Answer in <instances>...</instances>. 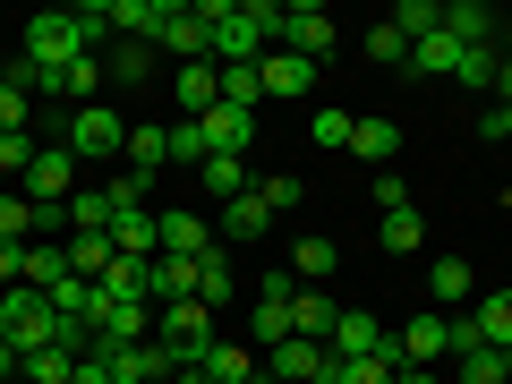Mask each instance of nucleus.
Returning <instances> with one entry per match:
<instances>
[{
    "label": "nucleus",
    "instance_id": "f257e3e1",
    "mask_svg": "<svg viewBox=\"0 0 512 384\" xmlns=\"http://www.w3.org/2000/svg\"><path fill=\"white\" fill-rule=\"evenodd\" d=\"M52 333H60V308L43 291H0V342L18 350V359H35V350H52Z\"/></svg>",
    "mask_w": 512,
    "mask_h": 384
},
{
    "label": "nucleus",
    "instance_id": "f03ea898",
    "mask_svg": "<svg viewBox=\"0 0 512 384\" xmlns=\"http://www.w3.org/2000/svg\"><path fill=\"white\" fill-rule=\"evenodd\" d=\"M18 60H26V69H69V60H86V35H77V9H43V18L26 26Z\"/></svg>",
    "mask_w": 512,
    "mask_h": 384
},
{
    "label": "nucleus",
    "instance_id": "7ed1b4c3",
    "mask_svg": "<svg viewBox=\"0 0 512 384\" xmlns=\"http://www.w3.org/2000/svg\"><path fill=\"white\" fill-rule=\"evenodd\" d=\"M154 342H163L180 367H197L205 350H214V308H205V299H171V308L154 316Z\"/></svg>",
    "mask_w": 512,
    "mask_h": 384
},
{
    "label": "nucleus",
    "instance_id": "20e7f679",
    "mask_svg": "<svg viewBox=\"0 0 512 384\" xmlns=\"http://www.w3.org/2000/svg\"><path fill=\"white\" fill-rule=\"evenodd\" d=\"M154 52H180V69L188 60H214V35H205V18H197V0H163V18H154Z\"/></svg>",
    "mask_w": 512,
    "mask_h": 384
},
{
    "label": "nucleus",
    "instance_id": "39448f33",
    "mask_svg": "<svg viewBox=\"0 0 512 384\" xmlns=\"http://www.w3.org/2000/svg\"><path fill=\"white\" fill-rule=\"evenodd\" d=\"M274 52H291V60H308V69H325V60H333V18L316 9V0L282 9V35H274Z\"/></svg>",
    "mask_w": 512,
    "mask_h": 384
},
{
    "label": "nucleus",
    "instance_id": "423d86ee",
    "mask_svg": "<svg viewBox=\"0 0 512 384\" xmlns=\"http://www.w3.org/2000/svg\"><path fill=\"white\" fill-rule=\"evenodd\" d=\"M69 154L77 163H103V154H128V120L111 103H86V111H69Z\"/></svg>",
    "mask_w": 512,
    "mask_h": 384
},
{
    "label": "nucleus",
    "instance_id": "0eeeda50",
    "mask_svg": "<svg viewBox=\"0 0 512 384\" xmlns=\"http://www.w3.org/2000/svg\"><path fill=\"white\" fill-rule=\"evenodd\" d=\"M18 197H26V205H69V197H77V154H69V137H60V146L43 137V154H35V171L18 180Z\"/></svg>",
    "mask_w": 512,
    "mask_h": 384
},
{
    "label": "nucleus",
    "instance_id": "6e6552de",
    "mask_svg": "<svg viewBox=\"0 0 512 384\" xmlns=\"http://www.w3.org/2000/svg\"><path fill=\"white\" fill-rule=\"evenodd\" d=\"M137 342H154V308L146 299H103L94 308V350H137Z\"/></svg>",
    "mask_w": 512,
    "mask_h": 384
},
{
    "label": "nucleus",
    "instance_id": "1a4fd4ad",
    "mask_svg": "<svg viewBox=\"0 0 512 384\" xmlns=\"http://www.w3.org/2000/svg\"><path fill=\"white\" fill-rule=\"evenodd\" d=\"M265 384H333V350L291 333L282 350H265Z\"/></svg>",
    "mask_w": 512,
    "mask_h": 384
},
{
    "label": "nucleus",
    "instance_id": "9d476101",
    "mask_svg": "<svg viewBox=\"0 0 512 384\" xmlns=\"http://www.w3.org/2000/svg\"><path fill=\"white\" fill-rule=\"evenodd\" d=\"M393 350H402V367H436V359H453V333H444V308H419L402 333H393Z\"/></svg>",
    "mask_w": 512,
    "mask_h": 384
},
{
    "label": "nucleus",
    "instance_id": "9b49d317",
    "mask_svg": "<svg viewBox=\"0 0 512 384\" xmlns=\"http://www.w3.org/2000/svg\"><path fill=\"white\" fill-rule=\"evenodd\" d=\"M154 231H163V256H188V265L222 248V239H214V222H205V214H188V205H171V214H154Z\"/></svg>",
    "mask_w": 512,
    "mask_h": 384
},
{
    "label": "nucleus",
    "instance_id": "f8f14e48",
    "mask_svg": "<svg viewBox=\"0 0 512 384\" xmlns=\"http://www.w3.org/2000/svg\"><path fill=\"white\" fill-rule=\"evenodd\" d=\"M205 154H231V163H248V146H256V120H248V111H231V103H214V111H205Z\"/></svg>",
    "mask_w": 512,
    "mask_h": 384
},
{
    "label": "nucleus",
    "instance_id": "ddd939ff",
    "mask_svg": "<svg viewBox=\"0 0 512 384\" xmlns=\"http://www.w3.org/2000/svg\"><path fill=\"white\" fill-rule=\"evenodd\" d=\"M325 350H333V359H376V350H393V333H384L367 308H342V325H333Z\"/></svg>",
    "mask_w": 512,
    "mask_h": 384
},
{
    "label": "nucleus",
    "instance_id": "4468645a",
    "mask_svg": "<svg viewBox=\"0 0 512 384\" xmlns=\"http://www.w3.org/2000/svg\"><path fill=\"white\" fill-rule=\"evenodd\" d=\"M60 256H69V274H77V282H103L120 248H111V231H69V239H60Z\"/></svg>",
    "mask_w": 512,
    "mask_h": 384
},
{
    "label": "nucleus",
    "instance_id": "2eb2a0df",
    "mask_svg": "<svg viewBox=\"0 0 512 384\" xmlns=\"http://www.w3.org/2000/svg\"><path fill=\"white\" fill-rule=\"evenodd\" d=\"M171 94H180V120H205V111L222 103V69H214V60H188Z\"/></svg>",
    "mask_w": 512,
    "mask_h": 384
},
{
    "label": "nucleus",
    "instance_id": "dca6fc26",
    "mask_svg": "<svg viewBox=\"0 0 512 384\" xmlns=\"http://www.w3.org/2000/svg\"><path fill=\"white\" fill-rule=\"evenodd\" d=\"M265 231H274V214H265V197H256V188H248V197H231V205H222V222H214L222 248H231V239H265Z\"/></svg>",
    "mask_w": 512,
    "mask_h": 384
},
{
    "label": "nucleus",
    "instance_id": "f3484780",
    "mask_svg": "<svg viewBox=\"0 0 512 384\" xmlns=\"http://www.w3.org/2000/svg\"><path fill=\"white\" fill-rule=\"evenodd\" d=\"M333 325H342V308L325 299V282L291 299V333H299V342H333Z\"/></svg>",
    "mask_w": 512,
    "mask_h": 384
},
{
    "label": "nucleus",
    "instance_id": "a211bd4d",
    "mask_svg": "<svg viewBox=\"0 0 512 384\" xmlns=\"http://www.w3.org/2000/svg\"><path fill=\"white\" fill-rule=\"evenodd\" d=\"M197 367H205L214 384H256V376H265V359H256L248 342H214V350H205Z\"/></svg>",
    "mask_w": 512,
    "mask_h": 384
},
{
    "label": "nucleus",
    "instance_id": "6ab92c4d",
    "mask_svg": "<svg viewBox=\"0 0 512 384\" xmlns=\"http://www.w3.org/2000/svg\"><path fill=\"white\" fill-rule=\"evenodd\" d=\"M111 248H120V256H163V231H154V214H146V205L111 214Z\"/></svg>",
    "mask_w": 512,
    "mask_h": 384
},
{
    "label": "nucleus",
    "instance_id": "aec40b11",
    "mask_svg": "<svg viewBox=\"0 0 512 384\" xmlns=\"http://www.w3.org/2000/svg\"><path fill=\"white\" fill-rule=\"evenodd\" d=\"M146 299H163V308L171 299H197V265H188V256H154L146 265Z\"/></svg>",
    "mask_w": 512,
    "mask_h": 384
},
{
    "label": "nucleus",
    "instance_id": "412c9836",
    "mask_svg": "<svg viewBox=\"0 0 512 384\" xmlns=\"http://www.w3.org/2000/svg\"><path fill=\"white\" fill-rule=\"evenodd\" d=\"M461 52H470V43H453V35L436 26V35L410 43V69H419V77H461Z\"/></svg>",
    "mask_w": 512,
    "mask_h": 384
},
{
    "label": "nucleus",
    "instance_id": "4be33fe9",
    "mask_svg": "<svg viewBox=\"0 0 512 384\" xmlns=\"http://www.w3.org/2000/svg\"><path fill=\"white\" fill-rule=\"evenodd\" d=\"M444 35L453 43H495V9L487 0H444Z\"/></svg>",
    "mask_w": 512,
    "mask_h": 384
},
{
    "label": "nucleus",
    "instance_id": "5701e85b",
    "mask_svg": "<svg viewBox=\"0 0 512 384\" xmlns=\"http://www.w3.org/2000/svg\"><path fill=\"white\" fill-rule=\"evenodd\" d=\"M154 77V43H111L103 52V86H146Z\"/></svg>",
    "mask_w": 512,
    "mask_h": 384
},
{
    "label": "nucleus",
    "instance_id": "b1692460",
    "mask_svg": "<svg viewBox=\"0 0 512 384\" xmlns=\"http://www.w3.org/2000/svg\"><path fill=\"white\" fill-rule=\"evenodd\" d=\"M197 299H205V308H222V299H239V265H231V248L197 256Z\"/></svg>",
    "mask_w": 512,
    "mask_h": 384
},
{
    "label": "nucleus",
    "instance_id": "393cba45",
    "mask_svg": "<svg viewBox=\"0 0 512 384\" xmlns=\"http://www.w3.org/2000/svg\"><path fill=\"white\" fill-rule=\"evenodd\" d=\"M128 171H146V180H154V171H171V128H128Z\"/></svg>",
    "mask_w": 512,
    "mask_h": 384
},
{
    "label": "nucleus",
    "instance_id": "a878e982",
    "mask_svg": "<svg viewBox=\"0 0 512 384\" xmlns=\"http://www.w3.org/2000/svg\"><path fill=\"white\" fill-rule=\"evenodd\" d=\"M376 239H384V256H419V248H427V222H419V205H393Z\"/></svg>",
    "mask_w": 512,
    "mask_h": 384
},
{
    "label": "nucleus",
    "instance_id": "bb28decb",
    "mask_svg": "<svg viewBox=\"0 0 512 384\" xmlns=\"http://www.w3.org/2000/svg\"><path fill=\"white\" fill-rule=\"evenodd\" d=\"M256 77H265V94H308L316 86V69H308V60H291V52H265V60H256Z\"/></svg>",
    "mask_w": 512,
    "mask_h": 384
},
{
    "label": "nucleus",
    "instance_id": "cd10ccee",
    "mask_svg": "<svg viewBox=\"0 0 512 384\" xmlns=\"http://www.w3.org/2000/svg\"><path fill=\"white\" fill-rule=\"evenodd\" d=\"M197 188H205V197H214V205H231V197H248L256 180H248V163H231V154H214V163L197 171Z\"/></svg>",
    "mask_w": 512,
    "mask_h": 384
},
{
    "label": "nucleus",
    "instance_id": "c85d7f7f",
    "mask_svg": "<svg viewBox=\"0 0 512 384\" xmlns=\"http://www.w3.org/2000/svg\"><path fill=\"white\" fill-rule=\"evenodd\" d=\"M393 146H402L393 120H350V154H359V163H393Z\"/></svg>",
    "mask_w": 512,
    "mask_h": 384
},
{
    "label": "nucleus",
    "instance_id": "c756f323",
    "mask_svg": "<svg viewBox=\"0 0 512 384\" xmlns=\"http://www.w3.org/2000/svg\"><path fill=\"white\" fill-rule=\"evenodd\" d=\"M248 316H256V359L291 342V299H248Z\"/></svg>",
    "mask_w": 512,
    "mask_h": 384
},
{
    "label": "nucleus",
    "instance_id": "7c9ffc66",
    "mask_svg": "<svg viewBox=\"0 0 512 384\" xmlns=\"http://www.w3.org/2000/svg\"><path fill=\"white\" fill-rule=\"evenodd\" d=\"M333 265H342V248H333L325 231H308V239H299V256H291L299 282H333Z\"/></svg>",
    "mask_w": 512,
    "mask_h": 384
},
{
    "label": "nucleus",
    "instance_id": "2f4dec72",
    "mask_svg": "<svg viewBox=\"0 0 512 384\" xmlns=\"http://www.w3.org/2000/svg\"><path fill=\"white\" fill-rule=\"evenodd\" d=\"M402 376V350H376V359H333V384H393Z\"/></svg>",
    "mask_w": 512,
    "mask_h": 384
},
{
    "label": "nucleus",
    "instance_id": "473e14b6",
    "mask_svg": "<svg viewBox=\"0 0 512 384\" xmlns=\"http://www.w3.org/2000/svg\"><path fill=\"white\" fill-rule=\"evenodd\" d=\"M478 342H487V350H512V291H495V299H478Z\"/></svg>",
    "mask_w": 512,
    "mask_h": 384
},
{
    "label": "nucleus",
    "instance_id": "72a5a7b5",
    "mask_svg": "<svg viewBox=\"0 0 512 384\" xmlns=\"http://www.w3.org/2000/svg\"><path fill=\"white\" fill-rule=\"evenodd\" d=\"M146 265H154V256H111V274L94 282V291H103V299H146Z\"/></svg>",
    "mask_w": 512,
    "mask_h": 384
},
{
    "label": "nucleus",
    "instance_id": "f704fd0d",
    "mask_svg": "<svg viewBox=\"0 0 512 384\" xmlns=\"http://www.w3.org/2000/svg\"><path fill=\"white\" fill-rule=\"evenodd\" d=\"M461 384H512V350H461Z\"/></svg>",
    "mask_w": 512,
    "mask_h": 384
},
{
    "label": "nucleus",
    "instance_id": "c9c22d12",
    "mask_svg": "<svg viewBox=\"0 0 512 384\" xmlns=\"http://www.w3.org/2000/svg\"><path fill=\"white\" fill-rule=\"evenodd\" d=\"M256 197H265V214H299V197H308V188H299V171H265V180H256Z\"/></svg>",
    "mask_w": 512,
    "mask_h": 384
},
{
    "label": "nucleus",
    "instance_id": "e433bc0d",
    "mask_svg": "<svg viewBox=\"0 0 512 384\" xmlns=\"http://www.w3.org/2000/svg\"><path fill=\"white\" fill-rule=\"evenodd\" d=\"M60 214H69V231H111V197H103V188H77Z\"/></svg>",
    "mask_w": 512,
    "mask_h": 384
},
{
    "label": "nucleus",
    "instance_id": "4c0bfd02",
    "mask_svg": "<svg viewBox=\"0 0 512 384\" xmlns=\"http://www.w3.org/2000/svg\"><path fill=\"white\" fill-rule=\"evenodd\" d=\"M495 69H504L495 43H470V52H461V86H470V94H495Z\"/></svg>",
    "mask_w": 512,
    "mask_h": 384
},
{
    "label": "nucleus",
    "instance_id": "58836bf2",
    "mask_svg": "<svg viewBox=\"0 0 512 384\" xmlns=\"http://www.w3.org/2000/svg\"><path fill=\"white\" fill-rule=\"evenodd\" d=\"M43 299H52L60 316H86V325H94V308H103V291H94V282H77V274H69V282H52Z\"/></svg>",
    "mask_w": 512,
    "mask_h": 384
},
{
    "label": "nucleus",
    "instance_id": "ea45409f",
    "mask_svg": "<svg viewBox=\"0 0 512 384\" xmlns=\"http://www.w3.org/2000/svg\"><path fill=\"white\" fill-rule=\"evenodd\" d=\"M0 239H9V248H26V239H35V205H26L18 188H0Z\"/></svg>",
    "mask_w": 512,
    "mask_h": 384
},
{
    "label": "nucleus",
    "instance_id": "a19ab883",
    "mask_svg": "<svg viewBox=\"0 0 512 384\" xmlns=\"http://www.w3.org/2000/svg\"><path fill=\"white\" fill-rule=\"evenodd\" d=\"M384 26H402V35L419 43V35H436V26H444V0H402V9H393Z\"/></svg>",
    "mask_w": 512,
    "mask_h": 384
},
{
    "label": "nucleus",
    "instance_id": "79ce46f5",
    "mask_svg": "<svg viewBox=\"0 0 512 384\" xmlns=\"http://www.w3.org/2000/svg\"><path fill=\"white\" fill-rule=\"evenodd\" d=\"M427 299H470V265L461 256H436L427 265Z\"/></svg>",
    "mask_w": 512,
    "mask_h": 384
},
{
    "label": "nucleus",
    "instance_id": "37998d69",
    "mask_svg": "<svg viewBox=\"0 0 512 384\" xmlns=\"http://www.w3.org/2000/svg\"><path fill=\"white\" fill-rule=\"evenodd\" d=\"M222 103L256 120V103H265V77H256V69H222Z\"/></svg>",
    "mask_w": 512,
    "mask_h": 384
},
{
    "label": "nucleus",
    "instance_id": "c03bdc74",
    "mask_svg": "<svg viewBox=\"0 0 512 384\" xmlns=\"http://www.w3.org/2000/svg\"><path fill=\"white\" fill-rule=\"evenodd\" d=\"M367 60H376V69H410V35L402 26H376V35H367Z\"/></svg>",
    "mask_w": 512,
    "mask_h": 384
},
{
    "label": "nucleus",
    "instance_id": "a18cd8bd",
    "mask_svg": "<svg viewBox=\"0 0 512 384\" xmlns=\"http://www.w3.org/2000/svg\"><path fill=\"white\" fill-rule=\"evenodd\" d=\"M18 376H35V384H69L77 359H69V350H35V359H18Z\"/></svg>",
    "mask_w": 512,
    "mask_h": 384
},
{
    "label": "nucleus",
    "instance_id": "49530a36",
    "mask_svg": "<svg viewBox=\"0 0 512 384\" xmlns=\"http://www.w3.org/2000/svg\"><path fill=\"white\" fill-rule=\"evenodd\" d=\"M26 103H35V94H26L18 77H0V137H9V128H26Z\"/></svg>",
    "mask_w": 512,
    "mask_h": 384
},
{
    "label": "nucleus",
    "instance_id": "de8ad7c7",
    "mask_svg": "<svg viewBox=\"0 0 512 384\" xmlns=\"http://www.w3.org/2000/svg\"><path fill=\"white\" fill-rule=\"evenodd\" d=\"M308 128H316V146H325V154H333V146H350V111H333V103H325V111H316V120H308Z\"/></svg>",
    "mask_w": 512,
    "mask_h": 384
},
{
    "label": "nucleus",
    "instance_id": "09e8293b",
    "mask_svg": "<svg viewBox=\"0 0 512 384\" xmlns=\"http://www.w3.org/2000/svg\"><path fill=\"white\" fill-rule=\"evenodd\" d=\"M393 205H410V188H402V171H376V214H393Z\"/></svg>",
    "mask_w": 512,
    "mask_h": 384
},
{
    "label": "nucleus",
    "instance_id": "8fccbe9b",
    "mask_svg": "<svg viewBox=\"0 0 512 384\" xmlns=\"http://www.w3.org/2000/svg\"><path fill=\"white\" fill-rule=\"evenodd\" d=\"M69 384H111V350H86V359H77V376Z\"/></svg>",
    "mask_w": 512,
    "mask_h": 384
},
{
    "label": "nucleus",
    "instance_id": "3c124183",
    "mask_svg": "<svg viewBox=\"0 0 512 384\" xmlns=\"http://www.w3.org/2000/svg\"><path fill=\"white\" fill-rule=\"evenodd\" d=\"M256 299H299V274H256Z\"/></svg>",
    "mask_w": 512,
    "mask_h": 384
},
{
    "label": "nucleus",
    "instance_id": "603ef678",
    "mask_svg": "<svg viewBox=\"0 0 512 384\" xmlns=\"http://www.w3.org/2000/svg\"><path fill=\"white\" fill-rule=\"evenodd\" d=\"M18 265H26V248H9V239H0V291H18Z\"/></svg>",
    "mask_w": 512,
    "mask_h": 384
},
{
    "label": "nucleus",
    "instance_id": "864d4df0",
    "mask_svg": "<svg viewBox=\"0 0 512 384\" xmlns=\"http://www.w3.org/2000/svg\"><path fill=\"white\" fill-rule=\"evenodd\" d=\"M495 103H512V60H504V69H495Z\"/></svg>",
    "mask_w": 512,
    "mask_h": 384
},
{
    "label": "nucleus",
    "instance_id": "5fc2aeb1",
    "mask_svg": "<svg viewBox=\"0 0 512 384\" xmlns=\"http://www.w3.org/2000/svg\"><path fill=\"white\" fill-rule=\"evenodd\" d=\"M393 384H436V367H402V376H393Z\"/></svg>",
    "mask_w": 512,
    "mask_h": 384
},
{
    "label": "nucleus",
    "instance_id": "6e6d98bb",
    "mask_svg": "<svg viewBox=\"0 0 512 384\" xmlns=\"http://www.w3.org/2000/svg\"><path fill=\"white\" fill-rule=\"evenodd\" d=\"M9 376H18V350H9V342H0V384H9Z\"/></svg>",
    "mask_w": 512,
    "mask_h": 384
},
{
    "label": "nucleus",
    "instance_id": "4d7b16f0",
    "mask_svg": "<svg viewBox=\"0 0 512 384\" xmlns=\"http://www.w3.org/2000/svg\"><path fill=\"white\" fill-rule=\"evenodd\" d=\"M495 137H512V103H495Z\"/></svg>",
    "mask_w": 512,
    "mask_h": 384
},
{
    "label": "nucleus",
    "instance_id": "13d9d810",
    "mask_svg": "<svg viewBox=\"0 0 512 384\" xmlns=\"http://www.w3.org/2000/svg\"><path fill=\"white\" fill-rule=\"evenodd\" d=\"M171 384H214V376H205V367H180V376H171Z\"/></svg>",
    "mask_w": 512,
    "mask_h": 384
},
{
    "label": "nucleus",
    "instance_id": "bf43d9fd",
    "mask_svg": "<svg viewBox=\"0 0 512 384\" xmlns=\"http://www.w3.org/2000/svg\"><path fill=\"white\" fill-rule=\"evenodd\" d=\"M256 384H265V376H256Z\"/></svg>",
    "mask_w": 512,
    "mask_h": 384
}]
</instances>
